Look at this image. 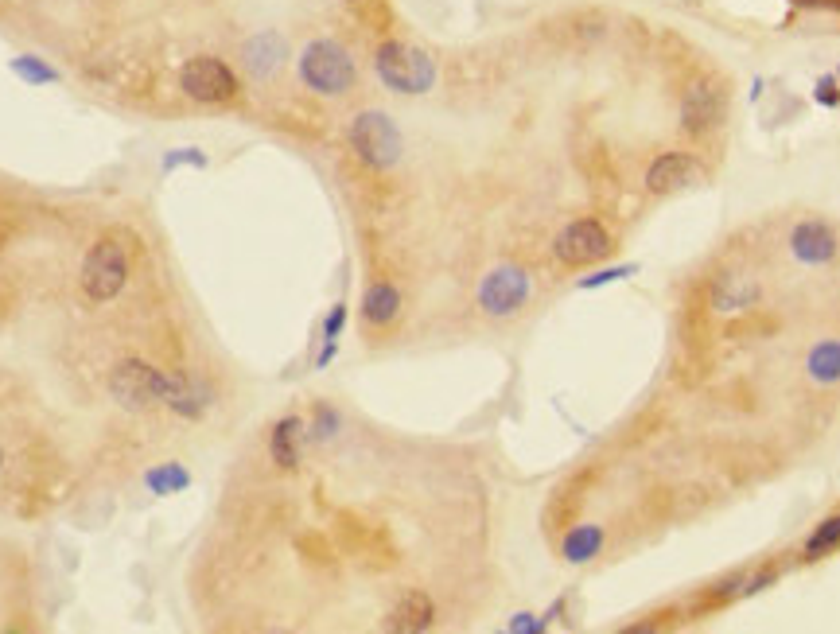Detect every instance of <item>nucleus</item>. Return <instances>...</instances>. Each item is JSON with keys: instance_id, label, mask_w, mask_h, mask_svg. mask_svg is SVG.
Returning <instances> with one entry per match:
<instances>
[{"instance_id": "12", "label": "nucleus", "mask_w": 840, "mask_h": 634, "mask_svg": "<svg viewBox=\"0 0 840 634\" xmlns=\"http://www.w3.org/2000/svg\"><path fill=\"white\" fill-rule=\"evenodd\" d=\"M697 179H700L697 156H689V152H665V156H658L650 164V172H646V191L650 195H673V191H681V187H689Z\"/></svg>"}, {"instance_id": "26", "label": "nucleus", "mask_w": 840, "mask_h": 634, "mask_svg": "<svg viewBox=\"0 0 840 634\" xmlns=\"http://www.w3.org/2000/svg\"><path fill=\"white\" fill-rule=\"evenodd\" d=\"M638 273V265H615V269H599V273H592V277H584L580 281V288L588 292V288H603V284H615L623 281V277H634Z\"/></svg>"}, {"instance_id": "31", "label": "nucleus", "mask_w": 840, "mask_h": 634, "mask_svg": "<svg viewBox=\"0 0 840 634\" xmlns=\"http://www.w3.org/2000/svg\"><path fill=\"white\" fill-rule=\"evenodd\" d=\"M343 4H354V0H343Z\"/></svg>"}, {"instance_id": "24", "label": "nucleus", "mask_w": 840, "mask_h": 634, "mask_svg": "<svg viewBox=\"0 0 840 634\" xmlns=\"http://www.w3.org/2000/svg\"><path fill=\"white\" fill-rule=\"evenodd\" d=\"M813 102L825 109H837L840 106V82L837 74H821L817 86H813Z\"/></svg>"}, {"instance_id": "28", "label": "nucleus", "mask_w": 840, "mask_h": 634, "mask_svg": "<svg viewBox=\"0 0 840 634\" xmlns=\"http://www.w3.org/2000/svg\"><path fill=\"white\" fill-rule=\"evenodd\" d=\"M798 8H817V12H840V0H794Z\"/></svg>"}, {"instance_id": "11", "label": "nucleus", "mask_w": 840, "mask_h": 634, "mask_svg": "<svg viewBox=\"0 0 840 634\" xmlns=\"http://www.w3.org/2000/svg\"><path fill=\"white\" fill-rule=\"evenodd\" d=\"M759 300H763V284L755 281V277H743V273H724V277H716L712 288H708V308L716 316L751 312Z\"/></svg>"}, {"instance_id": "4", "label": "nucleus", "mask_w": 840, "mask_h": 634, "mask_svg": "<svg viewBox=\"0 0 840 634\" xmlns=\"http://www.w3.org/2000/svg\"><path fill=\"white\" fill-rule=\"evenodd\" d=\"M179 90L191 102H199V106H226V102L238 98L242 82H238V74H234V67L226 59H218V55H195V59H187L179 67Z\"/></svg>"}, {"instance_id": "5", "label": "nucleus", "mask_w": 840, "mask_h": 634, "mask_svg": "<svg viewBox=\"0 0 840 634\" xmlns=\"http://www.w3.org/2000/svg\"><path fill=\"white\" fill-rule=\"evenodd\" d=\"M129 281V249L121 246L117 238H98L86 261H82V292L86 300L94 304H105L113 300Z\"/></svg>"}, {"instance_id": "27", "label": "nucleus", "mask_w": 840, "mask_h": 634, "mask_svg": "<svg viewBox=\"0 0 840 634\" xmlns=\"http://www.w3.org/2000/svg\"><path fill=\"white\" fill-rule=\"evenodd\" d=\"M545 627H549V619H545V615H514L506 631L510 634H541Z\"/></svg>"}, {"instance_id": "22", "label": "nucleus", "mask_w": 840, "mask_h": 634, "mask_svg": "<svg viewBox=\"0 0 840 634\" xmlns=\"http://www.w3.org/2000/svg\"><path fill=\"white\" fill-rule=\"evenodd\" d=\"M343 327H347V304H335L331 312H327V319H323V351H319V358H315V366L323 370L331 358H335V351H339V335H343Z\"/></svg>"}, {"instance_id": "23", "label": "nucleus", "mask_w": 840, "mask_h": 634, "mask_svg": "<svg viewBox=\"0 0 840 634\" xmlns=\"http://www.w3.org/2000/svg\"><path fill=\"white\" fill-rule=\"evenodd\" d=\"M335 432H339V413L331 405H315L312 424H308V440L312 444H327Z\"/></svg>"}, {"instance_id": "18", "label": "nucleus", "mask_w": 840, "mask_h": 634, "mask_svg": "<svg viewBox=\"0 0 840 634\" xmlns=\"http://www.w3.org/2000/svg\"><path fill=\"white\" fill-rule=\"evenodd\" d=\"M805 374L817 386H840V339H821L805 354Z\"/></svg>"}, {"instance_id": "13", "label": "nucleus", "mask_w": 840, "mask_h": 634, "mask_svg": "<svg viewBox=\"0 0 840 634\" xmlns=\"http://www.w3.org/2000/svg\"><path fill=\"white\" fill-rule=\"evenodd\" d=\"M284 59H288V43H284L280 32H257V36H249L242 43V67L257 82L273 78L284 67Z\"/></svg>"}, {"instance_id": "14", "label": "nucleus", "mask_w": 840, "mask_h": 634, "mask_svg": "<svg viewBox=\"0 0 840 634\" xmlns=\"http://www.w3.org/2000/svg\"><path fill=\"white\" fill-rule=\"evenodd\" d=\"M432 623H436V607H432V599L413 588V592H405V596L393 603V611H389V619H385V631L420 634V631H428Z\"/></svg>"}, {"instance_id": "25", "label": "nucleus", "mask_w": 840, "mask_h": 634, "mask_svg": "<svg viewBox=\"0 0 840 634\" xmlns=\"http://www.w3.org/2000/svg\"><path fill=\"white\" fill-rule=\"evenodd\" d=\"M183 164H191V168H207V156L199 152V148H172L168 156H164V172H175V168H183Z\"/></svg>"}, {"instance_id": "10", "label": "nucleus", "mask_w": 840, "mask_h": 634, "mask_svg": "<svg viewBox=\"0 0 840 634\" xmlns=\"http://www.w3.org/2000/svg\"><path fill=\"white\" fill-rule=\"evenodd\" d=\"M790 253H794V261L805 265V269H825V265H833L840 257L837 230L825 218H802L790 230Z\"/></svg>"}, {"instance_id": "30", "label": "nucleus", "mask_w": 840, "mask_h": 634, "mask_svg": "<svg viewBox=\"0 0 840 634\" xmlns=\"http://www.w3.org/2000/svg\"><path fill=\"white\" fill-rule=\"evenodd\" d=\"M837 82H840V67H837Z\"/></svg>"}, {"instance_id": "3", "label": "nucleus", "mask_w": 840, "mask_h": 634, "mask_svg": "<svg viewBox=\"0 0 840 634\" xmlns=\"http://www.w3.org/2000/svg\"><path fill=\"white\" fill-rule=\"evenodd\" d=\"M347 141H350V148H354V156H358L366 168H374V172H389V168L401 160V152H405L401 129L389 121V113H382V109L358 113V117L350 121Z\"/></svg>"}, {"instance_id": "9", "label": "nucleus", "mask_w": 840, "mask_h": 634, "mask_svg": "<svg viewBox=\"0 0 840 634\" xmlns=\"http://www.w3.org/2000/svg\"><path fill=\"white\" fill-rule=\"evenodd\" d=\"M553 253L564 265H592V261H603L611 253V234L595 218H576L557 234Z\"/></svg>"}, {"instance_id": "17", "label": "nucleus", "mask_w": 840, "mask_h": 634, "mask_svg": "<svg viewBox=\"0 0 840 634\" xmlns=\"http://www.w3.org/2000/svg\"><path fill=\"white\" fill-rule=\"evenodd\" d=\"M599 549H603V526H595V522H580V526H572L568 533H564V541H560V557L568 564H588L599 557Z\"/></svg>"}, {"instance_id": "29", "label": "nucleus", "mask_w": 840, "mask_h": 634, "mask_svg": "<svg viewBox=\"0 0 840 634\" xmlns=\"http://www.w3.org/2000/svg\"><path fill=\"white\" fill-rule=\"evenodd\" d=\"M0 471H4V448H0Z\"/></svg>"}, {"instance_id": "2", "label": "nucleus", "mask_w": 840, "mask_h": 634, "mask_svg": "<svg viewBox=\"0 0 840 634\" xmlns=\"http://www.w3.org/2000/svg\"><path fill=\"white\" fill-rule=\"evenodd\" d=\"M296 67H300V82L323 98H339V94L354 90V82H358V67L350 59V51L335 39H312Z\"/></svg>"}, {"instance_id": "20", "label": "nucleus", "mask_w": 840, "mask_h": 634, "mask_svg": "<svg viewBox=\"0 0 840 634\" xmlns=\"http://www.w3.org/2000/svg\"><path fill=\"white\" fill-rule=\"evenodd\" d=\"M8 71L16 74L24 86H32V90H43V86H55L59 82V71L47 59H39V55H16L8 63Z\"/></svg>"}, {"instance_id": "7", "label": "nucleus", "mask_w": 840, "mask_h": 634, "mask_svg": "<svg viewBox=\"0 0 840 634\" xmlns=\"http://www.w3.org/2000/svg\"><path fill=\"white\" fill-rule=\"evenodd\" d=\"M529 292H533V281H529L522 265H498L479 284V308L494 319L518 316L525 300H529Z\"/></svg>"}, {"instance_id": "21", "label": "nucleus", "mask_w": 840, "mask_h": 634, "mask_svg": "<svg viewBox=\"0 0 840 634\" xmlns=\"http://www.w3.org/2000/svg\"><path fill=\"white\" fill-rule=\"evenodd\" d=\"M833 549H840V514L825 518L821 526L809 533V541H805V561H821V557L833 553Z\"/></svg>"}, {"instance_id": "1", "label": "nucleus", "mask_w": 840, "mask_h": 634, "mask_svg": "<svg viewBox=\"0 0 840 634\" xmlns=\"http://www.w3.org/2000/svg\"><path fill=\"white\" fill-rule=\"evenodd\" d=\"M374 74L382 78L385 90L417 98L436 86V59L405 39H385L374 51Z\"/></svg>"}, {"instance_id": "15", "label": "nucleus", "mask_w": 840, "mask_h": 634, "mask_svg": "<svg viewBox=\"0 0 840 634\" xmlns=\"http://www.w3.org/2000/svg\"><path fill=\"white\" fill-rule=\"evenodd\" d=\"M304 440H308V428H304V421L296 413H288V417H280L273 424V432H269V456H273V463H277L280 471H296L300 467Z\"/></svg>"}, {"instance_id": "16", "label": "nucleus", "mask_w": 840, "mask_h": 634, "mask_svg": "<svg viewBox=\"0 0 840 634\" xmlns=\"http://www.w3.org/2000/svg\"><path fill=\"white\" fill-rule=\"evenodd\" d=\"M397 312H401V292H397V284L374 281L366 292H362V319H366L370 327H389V323L397 319Z\"/></svg>"}, {"instance_id": "8", "label": "nucleus", "mask_w": 840, "mask_h": 634, "mask_svg": "<svg viewBox=\"0 0 840 634\" xmlns=\"http://www.w3.org/2000/svg\"><path fill=\"white\" fill-rule=\"evenodd\" d=\"M728 117V90L724 82L716 78H700L685 90L681 98V129L693 133V137H704L712 129H720Z\"/></svg>"}, {"instance_id": "19", "label": "nucleus", "mask_w": 840, "mask_h": 634, "mask_svg": "<svg viewBox=\"0 0 840 634\" xmlns=\"http://www.w3.org/2000/svg\"><path fill=\"white\" fill-rule=\"evenodd\" d=\"M144 487H148V494H156V498H172V494L191 487V471H187L179 459L156 463V467L144 471Z\"/></svg>"}, {"instance_id": "6", "label": "nucleus", "mask_w": 840, "mask_h": 634, "mask_svg": "<svg viewBox=\"0 0 840 634\" xmlns=\"http://www.w3.org/2000/svg\"><path fill=\"white\" fill-rule=\"evenodd\" d=\"M109 386L117 393V401L125 409H148V405H164L168 401V389H172V374H160L156 366L140 362V358H125Z\"/></svg>"}]
</instances>
